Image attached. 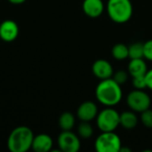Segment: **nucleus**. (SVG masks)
<instances>
[{"label":"nucleus","instance_id":"obj_19","mask_svg":"<svg viewBox=\"0 0 152 152\" xmlns=\"http://www.w3.org/2000/svg\"><path fill=\"white\" fill-rule=\"evenodd\" d=\"M128 71H126V70H118L116 72L113 73V76H112V78L118 83L119 84L120 86L126 84L128 80Z\"/></svg>","mask_w":152,"mask_h":152},{"label":"nucleus","instance_id":"obj_17","mask_svg":"<svg viewBox=\"0 0 152 152\" xmlns=\"http://www.w3.org/2000/svg\"><path fill=\"white\" fill-rule=\"evenodd\" d=\"M77 134L81 139L84 140L90 139L94 134V128L90 124V122L81 121L77 126Z\"/></svg>","mask_w":152,"mask_h":152},{"label":"nucleus","instance_id":"obj_13","mask_svg":"<svg viewBox=\"0 0 152 152\" xmlns=\"http://www.w3.org/2000/svg\"><path fill=\"white\" fill-rule=\"evenodd\" d=\"M127 71L132 77H139V76H145L148 71L147 63L143 60V58L139 59H131L128 63Z\"/></svg>","mask_w":152,"mask_h":152},{"label":"nucleus","instance_id":"obj_24","mask_svg":"<svg viewBox=\"0 0 152 152\" xmlns=\"http://www.w3.org/2000/svg\"><path fill=\"white\" fill-rule=\"evenodd\" d=\"M10 3L13 4H20L22 3H24L26 0H8Z\"/></svg>","mask_w":152,"mask_h":152},{"label":"nucleus","instance_id":"obj_21","mask_svg":"<svg viewBox=\"0 0 152 152\" xmlns=\"http://www.w3.org/2000/svg\"><path fill=\"white\" fill-rule=\"evenodd\" d=\"M132 84H133V86L134 87V89L144 90L145 88H147L146 81H145V76H139V77H133Z\"/></svg>","mask_w":152,"mask_h":152},{"label":"nucleus","instance_id":"obj_20","mask_svg":"<svg viewBox=\"0 0 152 152\" xmlns=\"http://www.w3.org/2000/svg\"><path fill=\"white\" fill-rule=\"evenodd\" d=\"M141 122L145 127L152 128V110L148 109L141 113Z\"/></svg>","mask_w":152,"mask_h":152},{"label":"nucleus","instance_id":"obj_3","mask_svg":"<svg viewBox=\"0 0 152 152\" xmlns=\"http://www.w3.org/2000/svg\"><path fill=\"white\" fill-rule=\"evenodd\" d=\"M106 11L112 21L122 24L132 18L134 8L131 0H108Z\"/></svg>","mask_w":152,"mask_h":152},{"label":"nucleus","instance_id":"obj_23","mask_svg":"<svg viewBox=\"0 0 152 152\" xmlns=\"http://www.w3.org/2000/svg\"><path fill=\"white\" fill-rule=\"evenodd\" d=\"M145 81H146L147 88L152 91V69L148 70L147 73L145 74Z\"/></svg>","mask_w":152,"mask_h":152},{"label":"nucleus","instance_id":"obj_15","mask_svg":"<svg viewBox=\"0 0 152 152\" xmlns=\"http://www.w3.org/2000/svg\"><path fill=\"white\" fill-rule=\"evenodd\" d=\"M75 117L70 112H64L59 118V126L62 131H70L75 126Z\"/></svg>","mask_w":152,"mask_h":152},{"label":"nucleus","instance_id":"obj_6","mask_svg":"<svg viewBox=\"0 0 152 152\" xmlns=\"http://www.w3.org/2000/svg\"><path fill=\"white\" fill-rule=\"evenodd\" d=\"M126 104L131 110L136 113H142L151 108V99L144 90L134 89L127 94Z\"/></svg>","mask_w":152,"mask_h":152},{"label":"nucleus","instance_id":"obj_4","mask_svg":"<svg viewBox=\"0 0 152 152\" xmlns=\"http://www.w3.org/2000/svg\"><path fill=\"white\" fill-rule=\"evenodd\" d=\"M120 114L113 107H106L98 112L96 117V125L101 132H114L119 125Z\"/></svg>","mask_w":152,"mask_h":152},{"label":"nucleus","instance_id":"obj_22","mask_svg":"<svg viewBox=\"0 0 152 152\" xmlns=\"http://www.w3.org/2000/svg\"><path fill=\"white\" fill-rule=\"evenodd\" d=\"M143 58L152 61V39L143 43Z\"/></svg>","mask_w":152,"mask_h":152},{"label":"nucleus","instance_id":"obj_1","mask_svg":"<svg viewBox=\"0 0 152 152\" xmlns=\"http://www.w3.org/2000/svg\"><path fill=\"white\" fill-rule=\"evenodd\" d=\"M97 101L105 107H114L118 105L123 97L121 86L112 77L101 80L95 88Z\"/></svg>","mask_w":152,"mask_h":152},{"label":"nucleus","instance_id":"obj_18","mask_svg":"<svg viewBox=\"0 0 152 152\" xmlns=\"http://www.w3.org/2000/svg\"><path fill=\"white\" fill-rule=\"evenodd\" d=\"M129 58L130 59H139L143 58V43L135 42L128 46Z\"/></svg>","mask_w":152,"mask_h":152},{"label":"nucleus","instance_id":"obj_14","mask_svg":"<svg viewBox=\"0 0 152 152\" xmlns=\"http://www.w3.org/2000/svg\"><path fill=\"white\" fill-rule=\"evenodd\" d=\"M119 125L126 130H131L136 127L138 125V117L136 112L133 110L122 112L119 117Z\"/></svg>","mask_w":152,"mask_h":152},{"label":"nucleus","instance_id":"obj_10","mask_svg":"<svg viewBox=\"0 0 152 152\" xmlns=\"http://www.w3.org/2000/svg\"><path fill=\"white\" fill-rule=\"evenodd\" d=\"M19 35V27L12 20H4L0 24V38L4 42L14 41Z\"/></svg>","mask_w":152,"mask_h":152},{"label":"nucleus","instance_id":"obj_11","mask_svg":"<svg viewBox=\"0 0 152 152\" xmlns=\"http://www.w3.org/2000/svg\"><path fill=\"white\" fill-rule=\"evenodd\" d=\"M82 8L86 16L92 19H96L103 13L105 5L102 0H84Z\"/></svg>","mask_w":152,"mask_h":152},{"label":"nucleus","instance_id":"obj_16","mask_svg":"<svg viewBox=\"0 0 152 152\" xmlns=\"http://www.w3.org/2000/svg\"><path fill=\"white\" fill-rule=\"evenodd\" d=\"M112 57L117 61H124L127 58H129V52H128V46L123 43L116 44L111 50Z\"/></svg>","mask_w":152,"mask_h":152},{"label":"nucleus","instance_id":"obj_9","mask_svg":"<svg viewBox=\"0 0 152 152\" xmlns=\"http://www.w3.org/2000/svg\"><path fill=\"white\" fill-rule=\"evenodd\" d=\"M98 115V107L95 102L92 101H86L82 102L77 110V117L80 121L91 122L96 118Z\"/></svg>","mask_w":152,"mask_h":152},{"label":"nucleus","instance_id":"obj_8","mask_svg":"<svg viewBox=\"0 0 152 152\" xmlns=\"http://www.w3.org/2000/svg\"><path fill=\"white\" fill-rule=\"evenodd\" d=\"M92 72L98 79L103 80L112 77L114 69L110 61L105 59H99L93 63Z\"/></svg>","mask_w":152,"mask_h":152},{"label":"nucleus","instance_id":"obj_7","mask_svg":"<svg viewBox=\"0 0 152 152\" xmlns=\"http://www.w3.org/2000/svg\"><path fill=\"white\" fill-rule=\"evenodd\" d=\"M58 146L62 152H77L80 150V138L70 131H62L58 136Z\"/></svg>","mask_w":152,"mask_h":152},{"label":"nucleus","instance_id":"obj_25","mask_svg":"<svg viewBox=\"0 0 152 152\" xmlns=\"http://www.w3.org/2000/svg\"><path fill=\"white\" fill-rule=\"evenodd\" d=\"M132 151V150L130 149V148H126V147H121L120 148V151L119 152H131Z\"/></svg>","mask_w":152,"mask_h":152},{"label":"nucleus","instance_id":"obj_5","mask_svg":"<svg viewBox=\"0 0 152 152\" xmlns=\"http://www.w3.org/2000/svg\"><path fill=\"white\" fill-rule=\"evenodd\" d=\"M121 147V139L115 131L102 132L94 142V149L97 152H119Z\"/></svg>","mask_w":152,"mask_h":152},{"label":"nucleus","instance_id":"obj_12","mask_svg":"<svg viewBox=\"0 0 152 152\" xmlns=\"http://www.w3.org/2000/svg\"><path fill=\"white\" fill-rule=\"evenodd\" d=\"M53 142L50 135L41 134L34 136L31 148L36 152H48L53 148Z\"/></svg>","mask_w":152,"mask_h":152},{"label":"nucleus","instance_id":"obj_2","mask_svg":"<svg viewBox=\"0 0 152 152\" xmlns=\"http://www.w3.org/2000/svg\"><path fill=\"white\" fill-rule=\"evenodd\" d=\"M34 134L28 126H18L13 129L7 140V147L11 152L28 151L33 142Z\"/></svg>","mask_w":152,"mask_h":152}]
</instances>
